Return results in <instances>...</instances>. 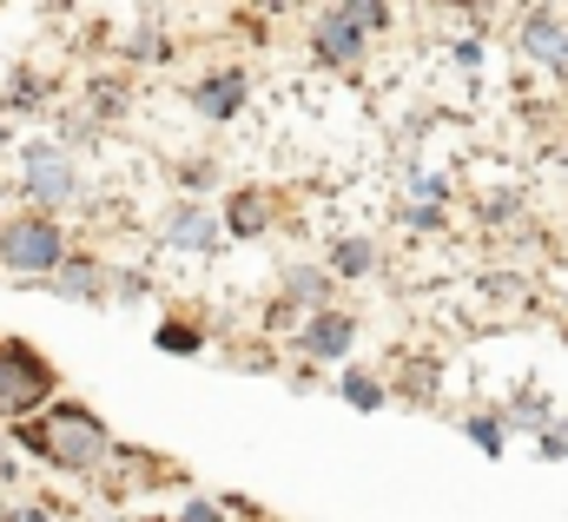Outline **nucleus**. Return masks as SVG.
I'll return each mask as SVG.
<instances>
[{
    "mask_svg": "<svg viewBox=\"0 0 568 522\" xmlns=\"http://www.w3.org/2000/svg\"><path fill=\"white\" fill-rule=\"evenodd\" d=\"M7 145H13V127H7V113H0V152H7Z\"/></svg>",
    "mask_w": 568,
    "mask_h": 522,
    "instance_id": "24",
    "label": "nucleus"
},
{
    "mask_svg": "<svg viewBox=\"0 0 568 522\" xmlns=\"http://www.w3.org/2000/svg\"><path fill=\"white\" fill-rule=\"evenodd\" d=\"M351 338H357V324H351L344 311H317V318L297 331V351L317 358V364H337V358L351 351Z\"/></svg>",
    "mask_w": 568,
    "mask_h": 522,
    "instance_id": "6",
    "label": "nucleus"
},
{
    "mask_svg": "<svg viewBox=\"0 0 568 522\" xmlns=\"http://www.w3.org/2000/svg\"><path fill=\"white\" fill-rule=\"evenodd\" d=\"M337 13H344L357 33H384V27H390V7H377V0H351V7H337Z\"/></svg>",
    "mask_w": 568,
    "mask_h": 522,
    "instance_id": "15",
    "label": "nucleus"
},
{
    "mask_svg": "<svg viewBox=\"0 0 568 522\" xmlns=\"http://www.w3.org/2000/svg\"><path fill=\"white\" fill-rule=\"evenodd\" d=\"M126 47H133V53H145V60H152V53H159V33H152V27H140V33H133Z\"/></svg>",
    "mask_w": 568,
    "mask_h": 522,
    "instance_id": "21",
    "label": "nucleus"
},
{
    "mask_svg": "<svg viewBox=\"0 0 568 522\" xmlns=\"http://www.w3.org/2000/svg\"><path fill=\"white\" fill-rule=\"evenodd\" d=\"M272 219H278V199L272 192H232V205H225L232 239H258V232H272Z\"/></svg>",
    "mask_w": 568,
    "mask_h": 522,
    "instance_id": "10",
    "label": "nucleus"
},
{
    "mask_svg": "<svg viewBox=\"0 0 568 522\" xmlns=\"http://www.w3.org/2000/svg\"><path fill=\"white\" fill-rule=\"evenodd\" d=\"M562 463H568V443H562Z\"/></svg>",
    "mask_w": 568,
    "mask_h": 522,
    "instance_id": "25",
    "label": "nucleus"
},
{
    "mask_svg": "<svg viewBox=\"0 0 568 522\" xmlns=\"http://www.w3.org/2000/svg\"><path fill=\"white\" fill-rule=\"evenodd\" d=\"M509 423H516V430H536V436H542V430H549V403H542V396H523V403L509 410ZM509 423H503V430H509Z\"/></svg>",
    "mask_w": 568,
    "mask_h": 522,
    "instance_id": "17",
    "label": "nucleus"
},
{
    "mask_svg": "<svg viewBox=\"0 0 568 522\" xmlns=\"http://www.w3.org/2000/svg\"><path fill=\"white\" fill-rule=\"evenodd\" d=\"M159 351L192 358V351H199V331H192V324H159Z\"/></svg>",
    "mask_w": 568,
    "mask_h": 522,
    "instance_id": "18",
    "label": "nucleus"
},
{
    "mask_svg": "<svg viewBox=\"0 0 568 522\" xmlns=\"http://www.w3.org/2000/svg\"><path fill=\"white\" fill-rule=\"evenodd\" d=\"M20 192L47 212V205H73L80 199V165H73V152L67 145H53V139H33L27 152H20Z\"/></svg>",
    "mask_w": 568,
    "mask_h": 522,
    "instance_id": "3",
    "label": "nucleus"
},
{
    "mask_svg": "<svg viewBox=\"0 0 568 522\" xmlns=\"http://www.w3.org/2000/svg\"><path fill=\"white\" fill-rule=\"evenodd\" d=\"M311 47H317V60H324V67H357V60H364V33H357L337 7H331V13H317Z\"/></svg>",
    "mask_w": 568,
    "mask_h": 522,
    "instance_id": "7",
    "label": "nucleus"
},
{
    "mask_svg": "<svg viewBox=\"0 0 568 522\" xmlns=\"http://www.w3.org/2000/svg\"><path fill=\"white\" fill-rule=\"evenodd\" d=\"M377 264V252L364 245V239H337V252H331V271H344V278H364Z\"/></svg>",
    "mask_w": 568,
    "mask_h": 522,
    "instance_id": "14",
    "label": "nucleus"
},
{
    "mask_svg": "<svg viewBox=\"0 0 568 522\" xmlns=\"http://www.w3.org/2000/svg\"><path fill=\"white\" fill-rule=\"evenodd\" d=\"M53 278H60V298H80V304H100L106 298V264L100 259H67Z\"/></svg>",
    "mask_w": 568,
    "mask_h": 522,
    "instance_id": "11",
    "label": "nucleus"
},
{
    "mask_svg": "<svg viewBox=\"0 0 568 522\" xmlns=\"http://www.w3.org/2000/svg\"><path fill=\"white\" fill-rule=\"evenodd\" d=\"M463 430H469V443H483L489 456H503V443H509V430H503V416H469Z\"/></svg>",
    "mask_w": 568,
    "mask_h": 522,
    "instance_id": "16",
    "label": "nucleus"
},
{
    "mask_svg": "<svg viewBox=\"0 0 568 522\" xmlns=\"http://www.w3.org/2000/svg\"><path fill=\"white\" fill-rule=\"evenodd\" d=\"M53 396V364L27 344H0V416L20 423Z\"/></svg>",
    "mask_w": 568,
    "mask_h": 522,
    "instance_id": "4",
    "label": "nucleus"
},
{
    "mask_svg": "<svg viewBox=\"0 0 568 522\" xmlns=\"http://www.w3.org/2000/svg\"><path fill=\"white\" fill-rule=\"evenodd\" d=\"M20 443L33 450V456H47L53 470H100L106 456H113V436H106V423L93 416V410H80V403H53L40 423H27L20 430Z\"/></svg>",
    "mask_w": 568,
    "mask_h": 522,
    "instance_id": "1",
    "label": "nucleus"
},
{
    "mask_svg": "<svg viewBox=\"0 0 568 522\" xmlns=\"http://www.w3.org/2000/svg\"><path fill=\"white\" fill-rule=\"evenodd\" d=\"M284 298L324 311V298H331V271H324V264H291V271H284Z\"/></svg>",
    "mask_w": 568,
    "mask_h": 522,
    "instance_id": "12",
    "label": "nucleus"
},
{
    "mask_svg": "<svg viewBox=\"0 0 568 522\" xmlns=\"http://www.w3.org/2000/svg\"><path fill=\"white\" fill-rule=\"evenodd\" d=\"M179 185H212V165H205V159H199V165H185V172H179Z\"/></svg>",
    "mask_w": 568,
    "mask_h": 522,
    "instance_id": "22",
    "label": "nucleus"
},
{
    "mask_svg": "<svg viewBox=\"0 0 568 522\" xmlns=\"http://www.w3.org/2000/svg\"><path fill=\"white\" fill-rule=\"evenodd\" d=\"M245 73H205L199 87H192V113H205V120H232L239 107H245Z\"/></svg>",
    "mask_w": 568,
    "mask_h": 522,
    "instance_id": "8",
    "label": "nucleus"
},
{
    "mask_svg": "<svg viewBox=\"0 0 568 522\" xmlns=\"http://www.w3.org/2000/svg\"><path fill=\"white\" fill-rule=\"evenodd\" d=\"M0 264L13 278H53L67 264V232L47 212H20L13 225H0Z\"/></svg>",
    "mask_w": 568,
    "mask_h": 522,
    "instance_id": "2",
    "label": "nucleus"
},
{
    "mask_svg": "<svg viewBox=\"0 0 568 522\" xmlns=\"http://www.w3.org/2000/svg\"><path fill=\"white\" fill-rule=\"evenodd\" d=\"M179 522H232V516H225L219 503H185V510H179Z\"/></svg>",
    "mask_w": 568,
    "mask_h": 522,
    "instance_id": "20",
    "label": "nucleus"
},
{
    "mask_svg": "<svg viewBox=\"0 0 568 522\" xmlns=\"http://www.w3.org/2000/svg\"><path fill=\"white\" fill-rule=\"evenodd\" d=\"M337 391L351 396L357 410H384V384H377L371 371H344V378H337Z\"/></svg>",
    "mask_w": 568,
    "mask_h": 522,
    "instance_id": "13",
    "label": "nucleus"
},
{
    "mask_svg": "<svg viewBox=\"0 0 568 522\" xmlns=\"http://www.w3.org/2000/svg\"><path fill=\"white\" fill-rule=\"evenodd\" d=\"M443 192H449V179H443V172H417L410 205H429V212H436V205H443Z\"/></svg>",
    "mask_w": 568,
    "mask_h": 522,
    "instance_id": "19",
    "label": "nucleus"
},
{
    "mask_svg": "<svg viewBox=\"0 0 568 522\" xmlns=\"http://www.w3.org/2000/svg\"><path fill=\"white\" fill-rule=\"evenodd\" d=\"M20 522H53V516H47L40 503H27V510H20Z\"/></svg>",
    "mask_w": 568,
    "mask_h": 522,
    "instance_id": "23",
    "label": "nucleus"
},
{
    "mask_svg": "<svg viewBox=\"0 0 568 522\" xmlns=\"http://www.w3.org/2000/svg\"><path fill=\"white\" fill-rule=\"evenodd\" d=\"M159 239H165L172 252H219V219H212L205 205H172L165 225H159Z\"/></svg>",
    "mask_w": 568,
    "mask_h": 522,
    "instance_id": "5",
    "label": "nucleus"
},
{
    "mask_svg": "<svg viewBox=\"0 0 568 522\" xmlns=\"http://www.w3.org/2000/svg\"><path fill=\"white\" fill-rule=\"evenodd\" d=\"M523 53L542 67H568V20L562 13H529L523 20Z\"/></svg>",
    "mask_w": 568,
    "mask_h": 522,
    "instance_id": "9",
    "label": "nucleus"
}]
</instances>
